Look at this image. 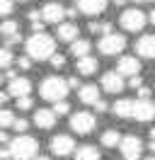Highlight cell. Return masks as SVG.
Listing matches in <instances>:
<instances>
[{"label":"cell","mask_w":155,"mask_h":160,"mask_svg":"<svg viewBox=\"0 0 155 160\" xmlns=\"http://www.w3.org/2000/svg\"><path fill=\"white\" fill-rule=\"evenodd\" d=\"M27 56L32 61H51L56 56V39L48 37L46 32L32 34L27 39Z\"/></svg>","instance_id":"6da1fadb"},{"label":"cell","mask_w":155,"mask_h":160,"mask_svg":"<svg viewBox=\"0 0 155 160\" xmlns=\"http://www.w3.org/2000/svg\"><path fill=\"white\" fill-rule=\"evenodd\" d=\"M68 90H70V85H68V80L58 78V75H48V78H44V82H41V88H39V92H41V97L48 102H63L66 100Z\"/></svg>","instance_id":"7a4b0ae2"},{"label":"cell","mask_w":155,"mask_h":160,"mask_svg":"<svg viewBox=\"0 0 155 160\" xmlns=\"http://www.w3.org/2000/svg\"><path fill=\"white\" fill-rule=\"evenodd\" d=\"M10 150H12V160H34L37 150H39V143H37V138L24 133V136H17L10 143Z\"/></svg>","instance_id":"3957f363"},{"label":"cell","mask_w":155,"mask_h":160,"mask_svg":"<svg viewBox=\"0 0 155 160\" xmlns=\"http://www.w3.org/2000/svg\"><path fill=\"white\" fill-rule=\"evenodd\" d=\"M97 49H99V53H104V56H116V53H121L126 49V37L124 34H116V32L104 34L102 39L97 41Z\"/></svg>","instance_id":"277c9868"},{"label":"cell","mask_w":155,"mask_h":160,"mask_svg":"<svg viewBox=\"0 0 155 160\" xmlns=\"http://www.w3.org/2000/svg\"><path fill=\"white\" fill-rule=\"evenodd\" d=\"M119 22H121V27H124L126 32H141L145 27L148 17H145V12H141L138 8H128V10L121 12Z\"/></svg>","instance_id":"5b68a950"},{"label":"cell","mask_w":155,"mask_h":160,"mask_svg":"<svg viewBox=\"0 0 155 160\" xmlns=\"http://www.w3.org/2000/svg\"><path fill=\"white\" fill-rule=\"evenodd\" d=\"M95 124H97V119H95V114H90V112H75L70 117V129L75 133H80V136L90 133L95 129Z\"/></svg>","instance_id":"8992f818"},{"label":"cell","mask_w":155,"mask_h":160,"mask_svg":"<svg viewBox=\"0 0 155 160\" xmlns=\"http://www.w3.org/2000/svg\"><path fill=\"white\" fill-rule=\"evenodd\" d=\"M119 148H121L124 160H141V155H143V141L138 136H124Z\"/></svg>","instance_id":"52a82bcc"},{"label":"cell","mask_w":155,"mask_h":160,"mask_svg":"<svg viewBox=\"0 0 155 160\" xmlns=\"http://www.w3.org/2000/svg\"><path fill=\"white\" fill-rule=\"evenodd\" d=\"M48 146H51V153L58 155V158H66V155H70V153H75V141L70 138L68 133H58V136H53Z\"/></svg>","instance_id":"ba28073f"},{"label":"cell","mask_w":155,"mask_h":160,"mask_svg":"<svg viewBox=\"0 0 155 160\" xmlns=\"http://www.w3.org/2000/svg\"><path fill=\"white\" fill-rule=\"evenodd\" d=\"M99 85H102V90H104V92H112V95H116V92H121L126 88L124 75H121L119 70H109V73H104Z\"/></svg>","instance_id":"9c48e42d"},{"label":"cell","mask_w":155,"mask_h":160,"mask_svg":"<svg viewBox=\"0 0 155 160\" xmlns=\"http://www.w3.org/2000/svg\"><path fill=\"white\" fill-rule=\"evenodd\" d=\"M41 15H44V22L48 24H63V17H66V8L61 2H46L41 8Z\"/></svg>","instance_id":"30bf717a"},{"label":"cell","mask_w":155,"mask_h":160,"mask_svg":"<svg viewBox=\"0 0 155 160\" xmlns=\"http://www.w3.org/2000/svg\"><path fill=\"white\" fill-rule=\"evenodd\" d=\"M116 70L124 75V78H136L141 73V61L136 56H121L119 63H116Z\"/></svg>","instance_id":"8fae6325"},{"label":"cell","mask_w":155,"mask_h":160,"mask_svg":"<svg viewBox=\"0 0 155 160\" xmlns=\"http://www.w3.org/2000/svg\"><path fill=\"white\" fill-rule=\"evenodd\" d=\"M136 53L141 58H155V34H143L136 41Z\"/></svg>","instance_id":"7c38bea8"},{"label":"cell","mask_w":155,"mask_h":160,"mask_svg":"<svg viewBox=\"0 0 155 160\" xmlns=\"http://www.w3.org/2000/svg\"><path fill=\"white\" fill-rule=\"evenodd\" d=\"M107 5H109V0H78L75 8L90 17H95V15H102L107 10Z\"/></svg>","instance_id":"4fadbf2b"},{"label":"cell","mask_w":155,"mask_h":160,"mask_svg":"<svg viewBox=\"0 0 155 160\" xmlns=\"http://www.w3.org/2000/svg\"><path fill=\"white\" fill-rule=\"evenodd\" d=\"M133 117L138 121H153L155 119V102H150V100H136Z\"/></svg>","instance_id":"5bb4252c"},{"label":"cell","mask_w":155,"mask_h":160,"mask_svg":"<svg viewBox=\"0 0 155 160\" xmlns=\"http://www.w3.org/2000/svg\"><path fill=\"white\" fill-rule=\"evenodd\" d=\"M34 124H37L39 129H53V124H56V112L53 109H37L34 112Z\"/></svg>","instance_id":"9a60e30c"},{"label":"cell","mask_w":155,"mask_h":160,"mask_svg":"<svg viewBox=\"0 0 155 160\" xmlns=\"http://www.w3.org/2000/svg\"><path fill=\"white\" fill-rule=\"evenodd\" d=\"M8 92L12 95V97H29V92H32V82H29L27 78H15L12 82L8 85Z\"/></svg>","instance_id":"2e32d148"},{"label":"cell","mask_w":155,"mask_h":160,"mask_svg":"<svg viewBox=\"0 0 155 160\" xmlns=\"http://www.w3.org/2000/svg\"><path fill=\"white\" fill-rule=\"evenodd\" d=\"M56 37L61 41H68V44L78 41V24H73V22H63V24H58V27H56Z\"/></svg>","instance_id":"e0dca14e"},{"label":"cell","mask_w":155,"mask_h":160,"mask_svg":"<svg viewBox=\"0 0 155 160\" xmlns=\"http://www.w3.org/2000/svg\"><path fill=\"white\" fill-rule=\"evenodd\" d=\"M78 97L82 104H92L95 107L97 102H99V88L97 85H82L80 90H78Z\"/></svg>","instance_id":"ac0fdd59"},{"label":"cell","mask_w":155,"mask_h":160,"mask_svg":"<svg viewBox=\"0 0 155 160\" xmlns=\"http://www.w3.org/2000/svg\"><path fill=\"white\" fill-rule=\"evenodd\" d=\"M133 109H136V102L133 100H116L112 112H114L116 117H121V119H131L133 117Z\"/></svg>","instance_id":"d6986e66"},{"label":"cell","mask_w":155,"mask_h":160,"mask_svg":"<svg viewBox=\"0 0 155 160\" xmlns=\"http://www.w3.org/2000/svg\"><path fill=\"white\" fill-rule=\"evenodd\" d=\"M75 68L80 75H92V73H97V68H99V63H97L95 56H85V58H78Z\"/></svg>","instance_id":"ffe728a7"},{"label":"cell","mask_w":155,"mask_h":160,"mask_svg":"<svg viewBox=\"0 0 155 160\" xmlns=\"http://www.w3.org/2000/svg\"><path fill=\"white\" fill-rule=\"evenodd\" d=\"M90 49H92V44L87 39H78L70 44V53L75 56V58H85V56H90Z\"/></svg>","instance_id":"44dd1931"},{"label":"cell","mask_w":155,"mask_h":160,"mask_svg":"<svg viewBox=\"0 0 155 160\" xmlns=\"http://www.w3.org/2000/svg\"><path fill=\"white\" fill-rule=\"evenodd\" d=\"M121 141H124V136L116 129H109V131L102 133V146L104 148H116V146H121Z\"/></svg>","instance_id":"7402d4cb"},{"label":"cell","mask_w":155,"mask_h":160,"mask_svg":"<svg viewBox=\"0 0 155 160\" xmlns=\"http://www.w3.org/2000/svg\"><path fill=\"white\" fill-rule=\"evenodd\" d=\"M99 158L102 155H99V150L95 146H80L75 150V160H99Z\"/></svg>","instance_id":"603a6c76"},{"label":"cell","mask_w":155,"mask_h":160,"mask_svg":"<svg viewBox=\"0 0 155 160\" xmlns=\"http://www.w3.org/2000/svg\"><path fill=\"white\" fill-rule=\"evenodd\" d=\"M0 32L5 34V39H8V37H15V34H19V24L15 20H5L2 27H0Z\"/></svg>","instance_id":"cb8c5ba5"},{"label":"cell","mask_w":155,"mask_h":160,"mask_svg":"<svg viewBox=\"0 0 155 160\" xmlns=\"http://www.w3.org/2000/svg\"><path fill=\"white\" fill-rule=\"evenodd\" d=\"M90 32L92 34H112V24L109 22H90Z\"/></svg>","instance_id":"d4e9b609"},{"label":"cell","mask_w":155,"mask_h":160,"mask_svg":"<svg viewBox=\"0 0 155 160\" xmlns=\"http://www.w3.org/2000/svg\"><path fill=\"white\" fill-rule=\"evenodd\" d=\"M15 114H12V112L10 109H2L0 112V126H2V129H8V126H15Z\"/></svg>","instance_id":"484cf974"},{"label":"cell","mask_w":155,"mask_h":160,"mask_svg":"<svg viewBox=\"0 0 155 160\" xmlns=\"http://www.w3.org/2000/svg\"><path fill=\"white\" fill-rule=\"evenodd\" d=\"M12 61H15V56H12L10 46H5V49L0 51V66H2V68H10V66H12Z\"/></svg>","instance_id":"4316f807"},{"label":"cell","mask_w":155,"mask_h":160,"mask_svg":"<svg viewBox=\"0 0 155 160\" xmlns=\"http://www.w3.org/2000/svg\"><path fill=\"white\" fill-rule=\"evenodd\" d=\"M12 8H15V0H0V15H12Z\"/></svg>","instance_id":"83f0119b"},{"label":"cell","mask_w":155,"mask_h":160,"mask_svg":"<svg viewBox=\"0 0 155 160\" xmlns=\"http://www.w3.org/2000/svg\"><path fill=\"white\" fill-rule=\"evenodd\" d=\"M53 112H56L58 117H61V114H68V112H70V104H68L66 100H63V102H56V104H53Z\"/></svg>","instance_id":"f1b7e54d"},{"label":"cell","mask_w":155,"mask_h":160,"mask_svg":"<svg viewBox=\"0 0 155 160\" xmlns=\"http://www.w3.org/2000/svg\"><path fill=\"white\" fill-rule=\"evenodd\" d=\"M27 126H29V121H27V119H17V121H15V126H12V129L17 131V136H24V131H27Z\"/></svg>","instance_id":"f546056e"},{"label":"cell","mask_w":155,"mask_h":160,"mask_svg":"<svg viewBox=\"0 0 155 160\" xmlns=\"http://www.w3.org/2000/svg\"><path fill=\"white\" fill-rule=\"evenodd\" d=\"M32 97H19L17 100V109H22V112H27V109H32Z\"/></svg>","instance_id":"4dcf8cb0"},{"label":"cell","mask_w":155,"mask_h":160,"mask_svg":"<svg viewBox=\"0 0 155 160\" xmlns=\"http://www.w3.org/2000/svg\"><path fill=\"white\" fill-rule=\"evenodd\" d=\"M17 66H19V70H29L32 68V58H29V56H22V58H17Z\"/></svg>","instance_id":"1f68e13d"},{"label":"cell","mask_w":155,"mask_h":160,"mask_svg":"<svg viewBox=\"0 0 155 160\" xmlns=\"http://www.w3.org/2000/svg\"><path fill=\"white\" fill-rule=\"evenodd\" d=\"M51 66H53V68H63V66H66V56H61V53H56V56L51 58Z\"/></svg>","instance_id":"d6a6232c"},{"label":"cell","mask_w":155,"mask_h":160,"mask_svg":"<svg viewBox=\"0 0 155 160\" xmlns=\"http://www.w3.org/2000/svg\"><path fill=\"white\" fill-rule=\"evenodd\" d=\"M128 85H131L133 90H141V88H143V78H141V75H136V78L128 80Z\"/></svg>","instance_id":"836d02e7"},{"label":"cell","mask_w":155,"mask_h":160,"mask_svg":"<svg viewBox=\"0 0 155 160\" xmlns=\"http://www.w3.org/2000/svg\"><path fill=\"white\" fill-rule=\"evenodd\" d=\"M19 41H22V34H15V37H8V39H5V46H15Z\"/></svg>","instance_id":"e575fe53"},{"label":"cell","mask_w":155,"mask_h":160,"mask_svg":"<svg viewBox=\"0 0 155 160\" xmlns=\"http://www.w3.org/2000/svg\"><path fill=\"white\" fill-rule=\"evenodd\" d=\"M138 100H150V90H148V88H141V90H138Z\"/></svg>","instance_id":"d590c367"},{"label":"cell","mask_w":155,"mask_h":160,"mask_svg":"<svg viewBox=\"0 0 155 160\" xmlns=\"http://www.w3.org/2000/svg\"><path fill=\"white\" fill-rule=\"evenodd\" d=\"M95 109L99 112V114H102V112H107V109H109V104H107L104 100H99V102H97V104H95Z\"/></svg>","instance_id":"8d00e7d4"},{"label":"cell","mask_w":155,"mask_h":160,"mask_svg":"<svg viewBox=\"0 0 155 160\" xmlns=\"http://www.w3.org/2000/svg\"><path fill=\"white\" fill-rule=\"evenodd\" d=\"M0 158H2V160H12V150H10V146L0 150Z\"/></svg>","instance_id":"74e56055"},{"label":"cell","mask_w":155,"mask_h":160,"mask_svg":"<svg viewBox=\"0 0 155 160\" xmlns=\"http://www.w3.org/2000/svg\"><path fill=\"white\" fill-rule=\"evenodd\" d=\"M66 17H70V20L78 17V8H68V10H66Z\"/></svg>","instance_id":"f35d334b"},{"label":"cell","mask_w":155,"mask_h":160,"mask_svg":"<svg viewBox=\"0 0 155 160\" xmlns=\"http://www.w3.org/2000/svg\"><path fill=\"white\" fill-rule=\"evenodd\" d=\"M0 141H2V143H8V146L12 143V141H10V136H8V131H2V133H0Z\"/></svg>","instance_id":"ab89813d"},{"label":"cell","mask_w":155,"mask_h":160,"mask_svg":"<svg viewBox=\"0 0 155 160\" xmlns=\"http://www.w3.org/2000/svg\"><path fill=\"white\" fill-rule=\"evenodd\" d=\"M68 85H70V88H75V90H78V85H80V80H78V78H68Z\"/></svg>","instance_id":"60d3db41"},{"label":"cell","mask_w":155,"mask_h":160,"mask_svg":"<svg viewBox=\"0 0 155 160\" xmlns=\"http://www.w3.org/2000/svg\"><path fill=\"white\" fill-rule=\"evenodd\" d=\"M148 20H150V22H153V24H155V8H153V12L148 15Z\"/></svg>","instance_id":"b9f144b4"},{"label":"cell","mask_w":155,"mask_h":160,"mask_svg":"<svg viewBox=\"0 0 155 160\" xmlns=\"http://www.w3.org/2000/svg\"><path fill=\"white\" fill-rule=\"evenodd\" d=\"M150 141H155V129H150Z\"/></svg>","instance_id":"7bdbcfd3"},{"label":"cell","mask_w":155,"mask_h":160,"mask_svg":"<svg viewBox=\"0 0 155 160\" xmlns=\"http://www.w3.org/2000/svg\"><path fill=\"white\" fill-rule=\"evenodd\" d=\"M34 160H51V158H46V155H39V158H34Z\"/></svg>","instance_id":"ee69618b"},{"label":"cell","mask_w":155,"mask_h":160,"mask_svg":"<svg viewBox=\"0 0 155 160\" xmlns=\"http://www.w3.org/2000/svg\"><path fill=\"white\" fill-rule=\"evenodd\" d=\"M133 2H155V0H133Z\"/></svg>","instance_id":"f6af8a7d"},{"label":"cell","mask_w":155,"mask_h":160,"mask_svg":"<svg viewBox=\"0 0 155 160\" xmlns=\"http://www.w3.org/2000/svg\"><path fill=\"white\" fill-rule=\"evenodd\" d=\"M145 160H155V155H148V158H145Z\"/></svg>","instance_id":"bcb514c9"},{"label":"cell","mask_w":155,"mask_h":160,"mask_svg":"<svg viewBox=\"0 0 155 160\" xmlns=\"http://www.w3.org/2000/svg\"><path fill=\"white\" fill-rule=\"evenodd\" d=\"M19 2H27V0H19Z\"/></svg>","instance_id":"7dc6e473"}]
</instances>
